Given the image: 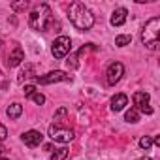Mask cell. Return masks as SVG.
I'll return each instance as SVG.
<instances>
[{
  "label": "cell",
  "instance_id": "14",
  "mask_svg": "<svg viewBox=\"0 0 160 160\" xmlns=\"http://www.w3.org/2000/svg\"><path fill=\"white\" fill-rule=\"evenodd\" d=\"M124 121H126V122H132V124L138 122V121H139V111H138L136 108H130V109L126 111V115H124Z\"/></svg>",
  "mask_w": 160,
  "mask_h": 160
},
{
  "label": "cell",
  "instance_id": "27",
  "mask_svg": "<svg viewBox=\"0 0 160 160\" xmlns=\"http://www.w3.org/2000/svg\"><path fill=\"white\" fill-rule=\"evenodd\" d=\"M0 45H2V42H0Z\"/></svg>",
  "mask_w": 160,
  "mask_h": 160
},
{
  "label": "cell",
  "instance_id": "21",
  "mask_svg": "<svg viewBox=\"0 0 160 160\" xmlns=\"http://www.w3.org/2000/svg\"><path fill=\"white\" fill-rule=\"evenodd\" d=\"M30 98H32V100H34V102H36V104H38V106H42V104H43V102H45V96H43V94H42V92H34V94H32V96H30Z\"/></svg>",
  "mask_w": 160,
  "mask_h": 160
},
{
  "label": "cell",
  "instance_id": "12",
  "mask_svg": "<svg viewBox=\"0 0 160 160\" xmlns=\"http://www.w3.org/2000/svg\"><path fill=\"white\" fill-rule=\"evenodd\" d=\"M124 106H128V96L126 94H115L111 98V109L113 111H122Z\"/></svg>",
  "mask_w": 160,
  "mask_h": 160
},
{
  "label": "cell",
  "instance_id": "9",
  "mask_svg": "<svg viewBox=\"0 0 160 160\" xmlns=\"http://www.w3.org/2000/svg\"><path fill=\"white\" fill-rule=\"evenodd\" d=\"M42 141H43V136L38 130H28V132L23 134V143L27 147H38Z\"/></svg>",
  "mask_w": 160,
  "mask_h": 160
},
{
  "label": "cell",
  "instance_id": "18",
  "mask_svg": "<svg viewBox=\"0 0 160 160\" xmlns=\"http://www.w3.org/2000/svg\"><path fill=\"white\" fill-rule=\"evenodd\" d=\"M28 8V2L27 0H21V2H12V10L13 12H25Z\"/></svg>",
  "mask_w": 160,
  "mask_h": 160
},
{
  "label": "cell",
  "instance_id": "10",
  "mask_svg": "<svg viewBox=\"0 0 160 160\" xmlns=\"http://www.w3.org/2000/svg\"><path fill=\"white\" fill-rule=\"evenodd\" d=\"M23 60H25V53H23V49H21L19 45H15V47L12 49V53L8 55V66H10V68H15V66H19Z\"/></svg>",
  "mask_w": 160,
  "mask_h": 160
},
{
  "label": "cell",
  "instance_id": "7",
  "mask_svg": "<svg viewBox=\"0 0 160 160\" xmlns=\"http://www.w3.org/2000/svg\"><path fill=\"white\" fill-rule=\"evenodd\" d=\"M132 100H134V106H136L138 111H141V113H145V115H152V108L149 106V100H151L149 92H143V91L134 92Z\"/></svg>",
  "mask_w": 160,
  "mask_h": 160
},
{
  "label": "cell",
  "instance_id": "15",
  "mask_svg": "<svg viewBox=\"0 0 160 160\" xmlns=\"http://www.w3.org/2000/svg\"><path fill=\"white\" fill-rule=\"evenodd\" d=\"M70 154V151L66 147H60V149H55V152L51 154V160H66Z\"/></svg>",
  "mask_w": 160,
  "mask_h": 160
},
{
  "label": "cell",
  "instance_id": "11",
  "mask_svg": "<svg viewBox=\"0 0 160 160\" xmlns=\"http://www.w3.org/2000/svg\"><path fill=\"white\" fill-rule=\"evenodd\" d=\"M126 15H128V12H126V8H117L113 13H111V25L113 27H122L124 23H126Z\"/></svg>",
  "mask_w": 160,
  "mask_h": 160
},
{
  "label": "cell",
  "instance_id": "16",
  "mask_svg": "<svg viewBox=\"0 0 160 160\" xmlns=\"http://www.w3.org/2000/svg\"><path fill=\"white\" fill-rule=\"evenodd\" d=\"M132 42V36H128V34H119L117 38H115V45H119V47H124V45H128Z\"/></svg>",
  "mask_w": 160,
  "mask_h": 160
},
{
  "label": "cell",
  "instance_id": "20",
  "mask_svg": "<svg viewBox=\"0 0 160 160\" xmlns=\"http://www.w3.org/2000/svg\"><path fill=\"white\" fill-rule=\"evenodd\" d=\"M66 66L72 68V70H75V68H77V55H70L68 60H66Z\"/></svg>",
  "mask_w": 160,
  "mask_h": 160
},
{
  "label": "cell",
  "instance_id": "25",
  "mask_svg": "<svg viewBox=\"0 0 160 160\" xmlns=\"http://www.w3.org/2000/svg\"><path fill=\"white\" fill-rule=\"evenodd\" d=\"M139 160H152V158H139Z\"/></svg>",
  "mask_w": 160,
  "mask_h": 160
},
{
  "label": "cell",
  "instance_id": "3",
  "mask_svg": "<svg viewBox=\"0 0 160 160\" xmlns=\"http://www.w3.org/2000/svg\"><path fill=\"white\" fill-rule=\"evenodd\" d=\"M158 42H160V19L152 17L145 23V27L141 30V43L147 49L154 51L158 47Z\"/></svg>",
  "mask_w": 160,
  "mask_h": 160
},
{
  "label": "cell",
  "instance_id": "13",
  "mask_svg": "<svg viewBox=\"0 0 160 160\" xmlns=\"http://www.w3.org/2000/svg\"><path fill=\"white\" fill-rule=\"evenodd\" d=\"M21 113H23V106H21V104H17V102H15V104H12V106L6 109V115H8L10 119H13V121H15V119H19V117H21Z\"/></svg>",
  "mask_w": 160,
  "mask_h": 160
},
{
  "label": "cell",
  "instance_id": "23",
  "mask_svg": "<svg viewBox=\"0 0 160 160\" xmlns=\"http://www.w3.org/2000/svg\"><path fill=\"white\" fill-rule=\"evenodd\" d=\"M6 138H8V128L4 124H0V141H4Z\"/></svg>",
  "mask_w": 160,
  "mask_h": 160
},
{
  "label": "cell",
  "instance_id": "1",
  "mask_svg": "<svg viewBox=\"0 0 160 160\" xmlns=\"http://www.w3.org/2000/svg\"><path fill=\"white\" fill-rule=\"evenodd\" d=\"M68 19L77 30H91L94 27V15L92 12L81 4V2H72L68 8Z\"/></svg>",
  "mask_w": 160,
  "mask_h": 160
},
{
  "label": "cell",
  "instance_id": "24",
  "mask_svg": "<svg viewBox=\"0 0 160 160\" xmlns=\"http://www.w3.org/2000/svg\"><path fill=\"white\" fill-rule=\"evenodd\" d=\"M4 151H6V147H4V145H2V143H0V154H2V152H4Z\"/></svg>",
  "mask_w": 160,
  "mask_h": 160
},
{
  "label": "cell",
  "instance_id": "17",
  "mask_svg": "<svg viewBox=\"0 0 160 160\" xmlns=\"http://www.w3.org/2000/svg\"><path fill=\"white\" fill-rule=\"evenodd\" d=\"M27 77H34V66H32V64H27V66H25V70H23L21 75H19V81L23 83V79H27Z\"/></svg>",
  "mask_w": 160,
  "mask_h": 160
},
{
  "label": "cell",
  "instance_id": "4",
  "mask_svg": "<svg viewBox=\"0 0 160 160\" xmlns=\"http://www.w3.org/2000/svg\"><path fill=\"white\" fill-rule=\"evenodd\" d=\"M73 130L72 128H68V126H64V122L62 121H55L51 126H49V138L53 139V141H58V143H68V141H72L73 139Z\"/></svg>",
  "mask_w": 160,
  "mask_h": 160
},
{
  "label": "cell",
  "instance_id": "8",
  "mask_svg": "<svg viewBox=\"0 0 160 160\" xmlns=\"http://www.w3.org/2000/svg\"><path fill=\"white\" fill-rule=\"evenodd\" d=\"M38 81L42 85H51V83H58V81H72V75H68L62 70H55V72H49L47 75L38 77Z\"/></svg>",
  "mask_w": 160,
  "mask_h": 160
},
{
  "label": "cell",
  "instance_id": "2",
  "mask_svg": "<svg viewBox=\"0 0 160 160\" xmlns=\"http://www.w3.org/2000/svg\"><path fill=\"white\" fill-rule=\"evenodd\" d=\"M53 23V15H51V10L47 4H40L38 8H34L28 15V25L30 28L34 30H40V32H45Z\"/></svg>",
  "mask_w": 160,
  "mask_h": 160
},
{
  "label": "cell",
  "instance_id": "6",
  "mask_svg": "<svg viewBox=\"0 0 160 160\" xmlns=\"http://www.w3.org/2000/svg\"><path fill=\"white\" fill-rule=\"evenodd\" d=\"M122 75H124V66L121 62H111L108 66V70H106V81H108V85L113 87V85H117L121 81Z\"/></svg>",
  "mask_w": 160,
  "mask_h": 160
},
{
  "label": "cell",
  "instance_id": "19",
  "mask_svg": "<svg viewBox=\"0 0 160 160\" xmlns=\"http://www.w3.org/2000/svg\"><path fill=\"white\" fill-rule=\"evenodd\" d=\"M139 147H141V149H145V151H149V149L152 147V138H149V136L141 138V139H139Z\"/></svg>",
  "mask_w": 160,
  "mask_h": 160
},
{
  "label": "cell",
  "instance_id": "5",
  "mask_svg": "<svg viewBox=\"0 0 160 160\" xmlns=\"http://www.w3.org/2000/svg\"><path fill=\"white\" fill-rule=\"evenodd\" d=\"M70 49H72V40L68 36H58L51 45V53L55 58H64L70 53Z\"/></svg>",
  "mask_w": 160,
  "mask_h": 160
},
{
  "label": "cell",
  "instance_id": "26",
  "mask_svg": "<svg viewBox=\"0 0 160 160\" xmlns=\"http://www.w3.org/2000/svg\"><path fill=\"white\" fill-rule=\"evenodd\" d=\"M0 160H8V158H0Z\"/></svg>",
  "mask_w": 160,
  "mask_h": 160
},
{
  "label": "cell",
  "instance_id": "22",
  "mask_svg": "<svg viewBox=\"0 0 160 160\" xmlns=\"http://www.w3.org/2000/svg\"><path fill=\"white\" fill-rule=\"evenodd\" d=\"M23 92H25V96L30 98V96L36 92V87H34V85H25V91H23Z\"/></svg>",
  "mask_w": 160,
  "mask_h": 160
}]
</instances>
